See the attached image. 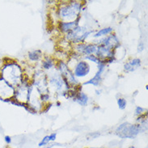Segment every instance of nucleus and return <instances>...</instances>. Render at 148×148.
<instances>
[{
	"label": "nucleus",
	"instance_id": "obj_1",
	"mask_svg": "<svg viewBox=\"0 0 148 148\" xmlns=\"http://www.w3.org/2000/svg\"><path fill=\"white\" fill-rule=\"evenodd\" d=\"M2 78L13 87H18L23 81V73L19 65L16 62H9L2 68Z\"/></svg>",
	"mask_w": 148,
	"mask_h": 148
},
{
	"label": "nucleus",
	"instance_id": "obj_2",
	"mask_svg": "<svg viewBox=\"0 0 148 148\" xmlns=\"http://www.w3.org/2000/svg\"><path fill=\"white\" fill-rule=\"evenodd\" d=\"M81 11V3L78 2H70L62 6L58 15L62 22H73L78 20Z\"/></svg>",
	"mask_w": 148,
	"mask_h": 148
},
{
	"label": "nucleus",
	"instance_id": "obj_3",
	"mask_svg": "<svg viewBox=\"0 0 148 148\" xmlns=\"http://www.w3.org/2000/svg\"><path fill=\"white\" fill-rule=\"evenodd\" d=\"M140 131V125H133L125 122L116 128V134L121 138H134Z\"/></svg>",
	"mask_w": 148,
	"mask_h": 148
},
{
	"label": "nucleus",
	"instance_id": "obj_4",
	"mask_svg": "<svg viewBox=\"0 0 148 148\" xmlns=\"http://www.w3.org/2000/svg\"><path fill=\"white\" fill-rule=\"evenodd\" d=\"M90 32H88L86 28L78 26L75 29H73L72 31L67 33L66 38L74 43H79L85 40V38L88 36Z\"/></svg>",
	"mask_w": 148,
	"mask_h": 148
},
{
	"label": "nucleus",
	"instance_id": "obj_5",
	"mask_svg": "<svg viewBox=\"0 0 148 148\" xmlns=\"http://www.w3.org/2000/svg\"><path fill=\"white\" fill-rule=\"evenodd\" d=\"M35 88L38 92L41 94H48V80L44 72L38 71L35 75L34 79Z\"/></svg>",
	"mask_w": 148,
	"mask_h": 148
},
{
	"label": "nucleus",
	"instance_id": "obj_6",
	"mask_svg": "<svg viewBox=\"0 0 148 148\" xmlns=\"http://www.w3.org/2000/svg\"><path fill=\"white\" fill-rule=\"evenodd\" d=\"M16 90L13 86L8 84L2 77L0 78V98L3 100H8L15 96Z\"/></svg>",
	"mask_w": 148,
	"mask_h": 148
},
{
	"label": "nucleus",
	"instance_id": "obj_7",
	"mask_svg": "<svg viewBox=\"0 0 148 148\" xmlns=\"http://www.w3.org/2000/svg\"><path fill=\"white\" fill-rule=\"evenodd\" d=\"M59 69L62 74V77L68 85L71 84V85L75 86L76 84H78V81L76 80L75 76L74 75V74L70 71V69L67 67V66L65 64L64 62H61Z\"/></svg>",
	"mask_w": 148,
	"mask_h": 148
},
{
	"label": "nucleus",
	"instance_id": "obj_8",
	"mask_svg": "<svg viewBox=\"0 0 148 148\" xmlns=\"http://www.w3.org/2000/svg\"><path fill=\"white\" fill-rule=\"evenodd\" d=\"M49 83L52 85V87L55 88L57 92H65L66 90H68V84L65 82L62 75H54L49 79Z\"/></svg>",
	"mask_w": 148,
	"mask_h": 148
},
{
	"label": "nucleus",
	"instance_id": "obj_9",
	"mask_svg": "<svg viewBox=\"0 0 148 148\" xmlns=\"http://www.w3.org/2000/svg\"><path fill=\"white\" fill-rule=\"evenodd\" d=\"M90 72V66L85 61H80L75 66L74 71V75L79 78H83L87 76Z\"/></svg>",
	"mask_w": 148,
	"mask_h": 148
},
{
	"label": "nucleus",
	"instance_id": "obj_10",
	"mask_svg": "<svg viewBox=\"0 0 148 148\" xmlns=\"http://www.w3.org/2000/svg\"><path fill=\"white\" fill-rule=\"evenodd\" d=\"M28 90H29V86L26 83H23L22 82L18 86V89H17L16 94H15L17 100L21 101V102L28 101Z\"/></svg>",
	"mask_w": 148,
	"mask_h": 148
},
{
	"label": "nucleus",
	"instance_id": "obj_11",
	"mask_svg": "<svg viewBox=\"0 0 148 148\" xmlns=\"http://www.w3.org/2000/svg\"><path fill=\"white\" fill-rule=\"evenodd\" d=\"M96 57L99 59H105V60H110L112 62L113 59V56H114V53L112 49L107 48L103 45H100L97 48V51H96Z\"/></svg>",
	"mask_w": 148,
	"mask_h": 148
},
{
	"label": "nucleus",
	"instance_id": "obj_12",
	"mask_svg": "<svg viewBox=\"0 0 148 148\" xmlns=\"http://www.w3.org/2000/svg\"><path fill=\"white\" fill-rule=\"evenodd\" d=\"M76 48L78 49L79 53H81V54H84V55H86V56H90V55H94V54H96L98 46L96 45L92 44H79Z\"/></svg>",
	"mask_w": 148,
	"mask_h": 148
},
{
	"label": "nucleus",
	"instance_id": "obj_13",
	"mask_svg": "<svg viewBox=\"0 0 148 148\" xmlns=\"http://www.w3.org/2000/svg\"><path fill=\"white\" fill-rule=\"evenodd\" d=\"M100 45L105 46V47L112 50L113 49L116 48L119 45V40L115 35H109L107 37L102 39L100 42Z\"/></svg>",
	"mask_w": 148,
	"mask_h": 148
},
{
	"label": "nucleus",
	"instance_id": "obj_14",
	"mask_svg": "<svg viewBox=\"0 0 148 148\" xmlns=\"http://www.w3.org/2000/svg\"><path fill=\"white\" fill-rule=\"evenodd\" d=\"M104 67H105V63L101 62L100 64H99V68H98V71L96 72V75L92 78V79H90L88 82L84 83V85H87V84H92L93 86H98L100 84V81H101V75H102V73L104 71Z\"/></svg>",
	"mask_w": 148,
	"mask_h": 148
},
{
	"label": "nucleus",
	"instance_id": "obj_15",
	"mask_svg": "<svg viewBox=\"0 0 148 148\" xmlns=\"http://www.w3.org/2000/svg\"><path fill=\"white\" fill-rule=\"evenodd\" d=\"M78 26H79L78 20L73 22H60L59 24V28L61 29V31L63 32H67V33L72 31L73 29H75Z\"/></svg>",
	"mask_w": 148,
	"mask_h": 148
},
{
	"label": "nucleus",
	"instance_id": "obj_16",
	"mask_svg": "<svg viewBox=\"0 0 148 148\" xmlns=\"http://www.w3.org/2000/svg\"><path fill=\"white\" fill-rule=\"evenodd\" d=\"M141 66V60L138 58H134L129 61L124 66L125 71L126 72H133Z\"/></svg>",
	"mask_w": 148,
	"mask_h": 148
},
{
	"label": "nucleus",
	"instance_id": "obj_17",
	"mask_svg": "<svg viewBox=\"0 0 148 148\" xmlns=\"http://www.w3.org/2000/svg\"><path fill=\"white\" fill-rule=\"evenodd\" d=\"M74 101L77 102V103L79 104L80 105L85 106L86 104H88V97L85 93H84V92H78V93H76L75 96H74Z\"/></svg>",
	"mask_w": 148,
	"mask_h": 148
},
{
	"label": "nucleus",
	"instance_id": "obj_18",
	"mask_svg": "<svg viewBox=\"0 0 148 148\" xmlns=\"http://www.w3.org/2000/svg\"><path fill=\"white\" fill-rule=\"evenodd\" d=\"M41 58V52L40 50H34L28 53V58L32 62H37Z\"/></svg>",
	"mask_w": 148,
	"mask_h": 148
},
{
	"label": "nucleus",
	"instance_id": "obj_19",
	"mask_svg": "<svg viewBox=\"0 0 148 148\" xmlns=\"http://www.w3.org/2000/svg\"><path fill=\"white\" fill-rule=\"evenodd\" d=\"M112 32V28H105L100 29V31L98 32H96V34L94 35V37H100V36H106V35H108L110 34L111 32Z\"/></svg>",
	"mask_w": 148,
	"mask_h": 148
},
{
	"label": "nucleus",
	"instance_id": "obj_20",
	"mask_svg": "<svg viewBox=\"0 0 148 148\" xmlns=\"http://www.w3.org/2000/svg\"><path fill=\"white\" fill-rule=\"evenodd\" d=\"M53 66V62L51 59H45L42 62V66L45 70H49L51 69Z\"/></svg>",
	"mask_w": 148,
	"mask_h": 148
},
{
	"label": "nucleus",
	"instance_id": "obj_21",
	"mask_svg": "<svg viewBox=\"0 0 148 148\" xmlns=\"http://www.w3.org/2000/svg\"><path fill=\"white\" fill-rule=\"evenodd\" d=\"M50 142H51V141H50L49 135H47V136H45L44 138H42V140L39 143L38 146H39V147H44V146H46V145L48 144L49 143H50Z\"/></svg>",
	"mask_w": 148,
	"mask_h": 148
},
{
	"label": "nucleus",
	"instance_id": "obj_22",
	"mask_svg": "<svg viewBox=\"0 0 148 148\" xmlns=\"http://www.w3.org/2000/svg\"><path fill=\"white\" fill-rule=\"evenodd\" d=\"M126 100H125L124 98H119L118 100H117V104H118V106H119V108L121 109H124L125 108V106H126Z\"/></svg>",
	"mask_w": 148,
	"mask_h": 148
},
{
	"label": "nucleus",
	"instance_id": "obj_23",
	"mask_svg": "<svg viewBox=\"0 0 148 148\" xmlns=\"http://www.w3.org/2000/svg\"><path fill=\"white\" fill-rule=\"evenodd\" d=\"M86 58L88 59V60H91L92 62H96L97 64H100V62H101V61L96 56V55H90V56H87L86 57Z\"/></svg>",
	"mask_w": 148,
	"mask_h": 148
},
{
	"label": "nucleus",
	"instance_id": "obj_24",
	"mask_svg": "<svg viewBox=\"0 0 148 148\" xmlns=\"http://www.w3.org/2000/svg\"><path fill=\"white\" fill-rule=\"evenodd\" d=\"M145 109L143 108H142V107H137L136 110H135V113H136V115H141L143 112H144Z\"/></svg>",
	"mask_w": 148,
	"mask_h": 148
},
{
	"label": "nucleus",
	"instance_id": "obj_25",
	"mask_svg": "<svg viewBox=\"0 0 148 148\" xmlns=\"http://www.w3.org/2000/svg\"><path fill=\"white\" fill-rule=\"evenodd\" d=\"M57 137V134L56 133H53V134H49V138H50V141L53 142V141H55Z\"/></svg>",
	"mask_w": 148,
	"mask_h": 148
},
{
	"label": "nucleus",
	"instance_id": "obj_26",
	"mask_svg": "<svg viewBox=\"0 0 148 148\" xmlns=\"http://www.w3.org/2000/svg\"><path fill=\"white\" fill-rule=\"evenodd\" d=\"M4 140L6 142V143H8V144H10V143H12V138H11V137L10 136H5Z\"/></svg>",
	"mask_w": 148,
	"mask_h": 148
},
{
	"label": "nucleus",
	"instance_id": "obj_27",
	"mask_svg": "<svg viewBox=\"0 0 148 148\" xmlns=\"http://www.w3.org/2000/svg\"><path fill=\"white\" fill-rule=\"evenodd\" d=\"M129 148H135L134 147H129Z\"/></svg>",
	"mask_w": 148,
	"mask_h": 148
}]
</instances>
